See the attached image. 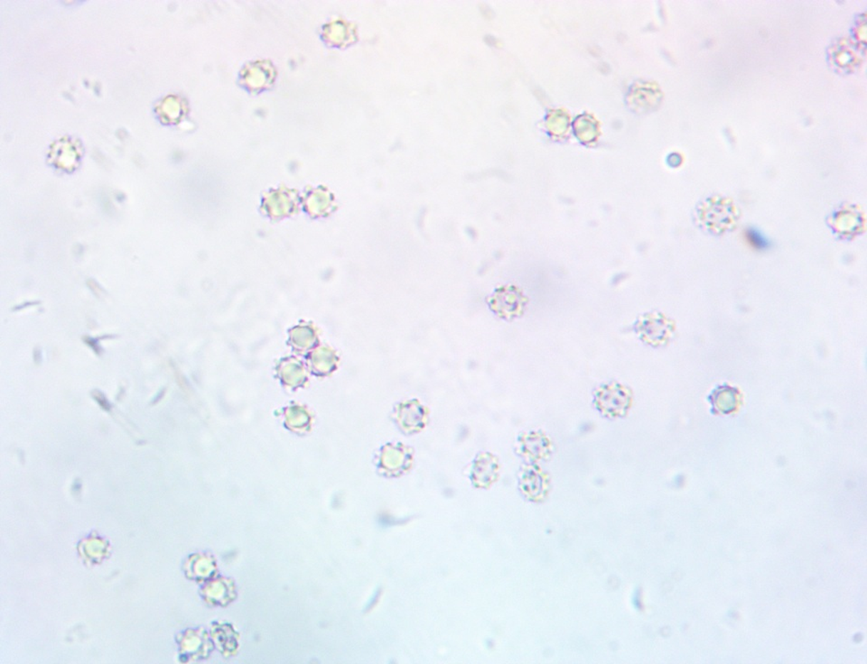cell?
Listing matches in <instances>:
<instances>
[{"label": "cell", "instance_id": "obj_1", "mask_svg": "<svg viewBox=\"0 0 867 664\" xmlns=\"http://www.w3.org/2000/svg\"><path fill=\"white\" fill-rule=\"evenodd\" d=\"M595 403L602 415L619 417L625 415L631 405L632 394L622 385H605L595 392Z\"/></svg>", "mask_w": 867, "mask_h": 664}, {"label": "cell", "instance_id": "obj_2", "mask_svg": "<svg viewBox=\"0 0 867 664\" xmlns=\"http://www.w3.org/2000/svg\"><path fill=\"white\" fill-rule=\"evenodd\" d=\"M745 239L751 247L757 250H764L768 249L769 242L766 237L754 229H750L745 232Z\"/></svg>", "mask_w": 867, "mask_h": 664}]
</instances>
